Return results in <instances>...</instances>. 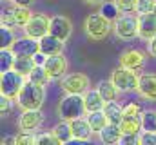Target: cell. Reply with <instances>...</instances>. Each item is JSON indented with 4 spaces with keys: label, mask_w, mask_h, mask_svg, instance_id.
Instances as JSON below:
<instances>
[{
    "label": "cell",
    "mask_w": 156,
    "mask_h": 145,
    "mask_svg": "<svg viewBox=\"0 0 156 145\" xmlns=\"http://www.w3.org/2000/svg\"><path fill=\"white\" fill-rule=\"evenodd\" d=\"M53 133H55V136L58 138V142H60V143H69L71 140H75V138H73L71 122H66V120H62L58 125H55Z\"/></svg>",
    "instance_id": "obj_24"
},
{
    "label": "cell",
    "mask_w": 156,
    "mask_h": 145,
    "mask_svg": "<svg viewBox=\"0 0 156 145\" xmlns=\"http://www.w3.org/2000/svg\"><path fill=\"white\" fill-rule=\"evenodd\" d=\"M13 4H16V5H24V7H29V5H33V2L35 0H11Z\"/></svg>",
    "instance_id": "obj_42"
},
{
    "label": "cell",
    "mask_w": 156,
    "mask_h": 145,
    "mask_svg": "<svg viewBox=\"0 0 156 145\" xmlns=\"http://www.w3.org/2000/svg\"><path fill=\"white\" fill-rule=\"evenodd\" d=\"M147 53H149L153 58H156V36L147 42Z\"/></svg>",
    "instance_id": "obj_40"
},
{
    "label": "cell",
    "mask_w": 156,
    "mask_h": 145,
    "mask_svg": "<svg viewBox=\"0 0 156 145\" xmlns=\"http://www.w3.org/2000/svg\"><path fill=\"white\" fill-rule=\"evenodd\" d=\"M83 31L91 40H105L113 33V22L102 13H91L83 20Z\"/></svg>",
    "instance_id": "obj_3"
},
{
    "label": "cell",
    "mask_w": 156,
    "mask_h": 145,
    "mask_svg": "<svg viewBox=\"0 0 156 145\" xmlns=\"http://www.w3.org/2000/svg\"><path fill=\"white\" fill-rule=\"evenodd\" d=\"M118 5V9L122 13H136V4L138 0H113Z\"/></svg>",
    "instance_id": "obj_34"
},
{
    "label": "cell",
    "mask_w": 156,
    "mask_h": 145,
    "mask_svg": "<svg viewBox=\"0 0 156 145\" xmlns=\"http://www.w3.org/2000/svg\"><path fill=\"white\" fill-rule=\"evenodd\" d=\"M71 129H73V138L76 142H89L91 136H93V127L89 123L87 118H76V120H71Z\"/></svg>",
    "instance_id": "obj_16"
},
{
    "label": "cell",
    "mask_w": 156,
    "mask_h": 145,
    "mask_svg": "<svg viewBox=\"0 0 156 145\" xmlns=\"http://www.w3.org/2000/svg\"><path fill=\"white\" fill-rule=\"evenodd\" d=\"M15 58H16L15 49H2V51H0V72L13 69Z\"/></svg>",
    "instance_id": "obj_28"
},
{
    "label": "cell",
    "mask_w": 156,
    "mask_h": 145,
    "mask_svg": "<svg viewBox=\"0 0 156 145\" xmlns=\"http://www.w3.org/2000/svg\"><path fill=\"white\" fill-rule=\"evenodd\" d=\"M154 13H156V5H154Z\"/></svg>",
    "instance_id": "obj_44"
},
{
    "label": "cell",
    "mask_w": 156,
    "mask_h": 145,
    "mask_svg": "<svg viewBox=\"0 0 156 145\" xmlns=\"http://www.w3.org/2000/svg\"><path fill=\"white\" fill-rule=\"evenodd\" d=\"M27 80L29 82H33V83H38V85H47L49 82H51V78H49V74H47V71L44 69V65H35L33 67V71L29 72V76H27Z\"/></svg>",
    "instance_id": "obj_27"
},
{
    "label": "cell",
    "mask_w": 156,
    "mask_h": 145,
    "mask_svg": "<svg viewBox=\"0 0 156 145\" xmlns=\"http://www.w3.org/2000/svg\"><path fill=\"white\" fill-rule=\"evenodd\" d=\"M11 98H7V96H4L2 94V98H0V112L2 114H7L9 111H11Z\"/></svg>",
    "instance_id": "obj_39"
},
{
    "label": "cell",
    "mask_w": 156,
    "mask_h": 145,
    "mask_svg": "<svg viewBox=\"0 0 156 145\" xmlns=\"http://www.w3.org/2000/svg\"><path fill=\"white\" fill-rule=\"evenodd\" d=\"M35 143L37 145H60L58 138L55 136V133H38L37 138H35Z\"/></svg>",
    "instance_id": "obj_32"
},
{
    "label": "cell",
    "mask_w": 156,
    "mask_h": 145,
    "mask_svg": "<svg viewBox=\"0 0 156 145\" xmlns=\"http://www.w3.org/2000/svg\"><path fill=\"white\" fill-rule=\"evenodd\" d=\"M35 138H37V134L27 133V131H20L15 136V145H33L35 143Z\"/></svg>",
    "instance_id": "obj_33"
},
{
    "label": "cell",
    "mask_w": 156,
    "mask_h": 145,
    "mask_svg": "<svg viewBox=\"0 0 156 145\" xmlns=\"http://www.w3.org/2000/svg\"><path fill=\"white\" fill-rule=\"evenodd\" d=\"M100 13H102L105 18H109L111 22H115L118 16L122 15V11L118 9V5L113 2V0H111V2H104V4H102V9H100Z\"/></svg>",
    "instance_id": "obj_31"
},
{
    "label": "cell",
    "mask_w": 156,
    "mask_h": 145,
    "mask_svg": "<svg viewBox=\"0 0 156 145\" xmlns=\"http://www.w3.org/2000/svg\"><path fill=\"white\" fill-rule=\"evenodd\" d=\"M120 127L122 133H142V118H123Z\"/></svg>",
    "instance_id": "obj_30"
},
{
    "label": "cell",
    "mask_w": 156,
    "mask_h": 145,
    "mask_svg": "<svg viewBox=\"0 0 156 145\" xmlns=\"http://www.w3.org/2000/svg\"><path fill=\"white\" fill-rule=\"evenodd\" d=\"M83 100H85V109L87 112L93 111H102L105 107V100L102 98V94L98 93V89H87L83 93Z\"/></svg>",
    "instance_id": "obj_20"
},
{
    "label": "cell",
    "mask_w": 156,
    "mask_h": 145,
    "mask_svg": "<svg viewBox=\"0 0 156 145\" xmlns=\"http://www.w3.org/2000/svg\"><path fill=\"white\" fill-rule=\"evenodd\" d=\"M145 53L140 51V49H125L122 55H120V65L122 67H127V69H133V71L140 72L145 65Z\"/></svg>",
    "instance_id": "obj_13"
},
{
    "label": "cell",
    "mask_w": 156,
    "mask_h": 145,
    "mask_svg": "<svg viewBox=\"0 0 156 145\" xmlns=\"http://www.w3.org/2000/svg\"><path fill=\"white\" fill-rule=\"evenodd\" d=\"M45 58H47V55H44L42 51H38V53H35V55H33V60H35V64H38V65H44Z\"/></svg>",
    "instance_id": "obj_41"
},
{
    "label": "cell",
    "mask_w": 156,
    "mask_h": 145,
    "mask_svg": "<svg viewBox=\"0 0 156 145\" xmlns=\"http://www.w3.org/2000/svg\"><path fill=\"white\" fill-rule=\"evenodd\" d=\"M49 33L64 42L69 40V36L73 33V22L69 16L66 15H55L51 16V26H49Z\"/></svg>",
    "instance_id": "obj_11"
},
{
    "label": "cell",
    "mask_w": 156,
    "mask_h": 145,
    "mask_svg": "<svg viewBox=\"0 0 156 145\" xmlns=\"http://www.w3.org/2000/svg\"><path fill=\"white\" fill-rule=\"evenodd\" d=\"M16 35H15V27H9L5 24H2L0 27V47L2 49H13L16 44Z\"/></svg>",
    "instance_id": "obj_25"
},
{
    "label": "cell",
    "mask_w": 156,
    "mask_h": 145,
    "mask_svg": "<svg viewBox=\"0 0 156 145\" xmlns=\"http://www.w3.org/2000/svg\"><path fill=\"white\" fill-rule=\"evenodd\" d=\"M44 100H45V89L44 85H38V83H33V82H26L22 91L18 93L16 96V104L20 105L22 111L26 109H42L44 105Z\"/></svg>",
    "instance_id": "obj_2"
},
{
    "label": "cell",
    "mask_w": 156,
    "mask_h": 145,
    "mask_svg": "<svg viewBox=\"0 0 156 145\" xmlns=\"http://www.w3.org/2000/svg\"><path fill=\"white\" fill-rule=\"evenodd\" d=\"M38 42H40V51H42L44 55H47V56L64 53V44H66V42L60 40V38H56V36H53L51 33L45 35V36H42Z\"/></svg>",
    "instance_id": "obj_17"
},
{
    "label": "cell",
    "mask_w": 156,
    "mask_h": 145,
    "mask_svg": "<svg viewBox=\"0 0 156 145\" xmlns=\"http://www.w3.org/2000/svg\"><path fill=\"white\" fill-rule=\"evenodd\" d=\"M60 87L64 89V93L69 94H83L91 87V80L83 72H71L60 80Z\"/></svg>",
    "instance_id": "obj_8"
},
{
    "label": "cell",
    "mask_w": 156,
    "mask_h": 145,
    "mask_svg": "<svg viewBox=\"0 0 156 145\" xmlns=\"http://www.w3.org/2000/svg\"><path fill=\"white\" fill-rule=\"evenodd\" d=\"M85 2H87V4H93V5H94V4H104L105 0H85Z\"/></svg>",
    "instance_id": "obj_43"
},
{
    "label": "cell",
    "mask_w": 156,
    "mask_h": 145,
    "mask_svg": "<svg viewBox=\"0 0 156 145\" xmlns=\"http://www.w3.org/2000/svg\"><path fill=\"white\" fill-rule=\"evenodd\" d=\"M142 131H156V111H142Z\"/></svg>",
    "instance_id": "obj_29"
},
{
    "label": "cell",
    "mask_w": 156,
    "mask_h": 145,
    "mask_svg": "<svg viewBox=\"0 0 156 145\" xmlns=\"http://www.w3.org/2000/svg\"><path fill=\"white\" fill-rule=\"evenodd\" d=\"M113 33L120 40H134L138 36V16L131 15V13H123L120 15L116 20L113 22Z\"/></svg>",
    "instance_id": "obj_5"
},
{
    "label": "cell",
    "mask_w": 156,
    "mask_h": 145,
    "mask_svg": "<svg viewBox=\"0 0 156 145\" xmlns=\"http://www.w3.org/2000/svg\"><path fill=\"white\" fill-rule=\"evenodd\" d=\"M136 93L149 102H156V72H142L140 74Z\"/></svg>",
    "instance_id": "obj_14"
},
{
    "label": "cell",
    "mask_w": 156,
    "mask_h": 145,
    "mask_svg": "<svg viewBox=\"0 0 156 145\" xmlns=\"http://www.w3.org/2000/svg\"><path fill=\"white\" fill-rule=\"evenodd\" d=\"M142 145H156V131H142L140 133Z\"/></svg>",
    "instance_id": "obj_38"
},
{
    "label": "cell",
    "mask_w": 156,
    "mask_h": 145,
    "mask_svg": "<svg viewBox=\"0 0 156 145\" xmlns=\"http://www.w3.org/2000/svg\"><path fill=\"white\" fill-rule=\"evenodd\" d=\"M140 143V133H123L120 138V145H138Z\"/></svg>",
    "instance_id": "obj_37"
},
{
    "label": "cell",
    "mask_w": 156,
    "mask_h": 145,
    "mask_svg": "<svg viewBox=\"0 0 156 145\" xmlns=\"http://www.w3.org/2000/svg\"><path fill=\"white\" fill-rule=\"evenodd\" d=\"M138 36L145 42L156 36V13L138 15Z\"/></svg>",
    "instance_id": "obj_15"
},
{
    "label": "cell",
    "mask_w": 156,
    "mask_h": 145,
    "mask_svg": "<svg viewBox=\"0 0 156 145\" xmlns=\"http://www.w3.org/2000/svg\"><path fill=\"white\" fill-rule=\"evenodd\" d=\"M42 123H44V112L40 109H26L18 116V129L20 131L35 133L37 129H40Z\"/></svg>",
    "instance_id": "obj_10"
},
{
    "label": "cell",
    "mask_w": 156,
    "mask_h": 145,
    "mask_svg": "<svg viewBox=\"0 0 156 145\" xmlns=\"http://www.w3.org/2000/svg\"><path fill=\"white\" fill-rule=\"evenodd\" d=\"M56 112L60 116V120H66V122H71V120H76L85 116L87 109H85V100H83V94H69L66 93V96L60 100Z\"/></svg>",
    "instance_id": "obj_1"
},
{
    "label": "cell",
    "mask_w": 156,
    "mask_h": 145,
    "mask_svg": "<svg viewBox=\"0 0 156 145\" xmlns=\"http://www.w3.org/2000/svg\"><path fill=\"white\" fill-rule=\"evenodd\" d=\"M37 64H35V60H33V56H26V55H16V58H15V64H13V69L15 71H18L20 74H24L26 78L29 76V72L33 71V67H35Z\"/></svg>",
    "instance_id": "obj_21"
},
{
    "label": "cell",
    "mask_w": 156,
    "mask_h": 145,
    "mask_svg": "<svg viewBox=\"0 0 156 145\" xmlns=\"http://www.w3.org/2000/svg\"><path fill=\"white\" fill-rule=\"evenodd\" d=\"M26 82H27V78L15 69L0 72V93L11 100H16V96L22 91Z\"/></svg>",
    "instance_id": "obj_4"
},
{
    "label": "cell",
    "mask_w": 156,
    "mask_h": 145,
    "mask_svg": "<svg viewBox=\"0 0 156 145\" xmlns=\"http://www.w3.org/2000/svg\"><path fill=\"white\" fill-rule=\"evenodd\" d=\"M156 5V0H138L136 4V13L138 15H145V13H153Z\"/></svg>",
    "instance_id": "obj_36"
},
{
    "label": "cell",
    "mask_w": 156,
    "mask_h": 145,
    "mask_svg": "<svg viewBox=\"0 0 156 145\" xmlns=\"http://www.w3.org/2000/svg\"><path fill=\"white\" fill-rule=\"evenodd\" d=\"M87 120H89V123H91V127H93V131H94V133H100V131L109 123V120H107V116H105L104 109H102V111L87 112Z\"/></svg>",
    "instance_id": "obj_26"
},
{
    "label": "cell",
    "mask_w": 156,
    "mask_h": 145,
    "mask_svg": "<svg viewBox=\"0 0 156 145\" xmlns=\"http://www.w3.org/2000/svg\"><path fill=\"white\" fill-rule=\"evenodd\" d=\"M49 26H51V16H47L44 13H35L29 18V22L26 24L24 33H26V36L40 40L42 36L49 35Z\"/></svg>",
    "instance_id": "obj_9"
},
{
    "label": "cell",
    "mask_w": 156,
    "mask_h": 145,
    "mask_svg": "<svg viewBox=\"0 0 156 145\" xmlns=\"http://www.w3.org/2000/svg\"><path fill=\"white\" fill-rule=\"evenodd\" d=\"M122 127L118 125V123H107L100 133H98V136H100V142L105 145H113V143H120V138H122Z\"/></svg>",
    "instance_id": "obj_19"
},
{
    "label": "cell",
    "mask_w": 156,
    "mask_h": 145,
    "mask_svg": "<svg viewBox=\"0 0 156 145\" xmlns=\"http://www.w3.org/2000/svg\"><path fill=\"white\" fill-rule=\"evenodd\" d=\"M31 16H33V13L29 11V7L13 4L7 11L2 13V24H5L9 27H22L24 29Z\"/></svg>",
    "instance_id": "obj_7"
},
{
    "label": "cell",
    "mask_w": 156,
    "mask_h": 145,
    "mask_svg": "<svg viewBox=\"0 0 156 145\" xmlns=\"http://www.w3.org/2000/svg\"><path fill=\"white\" fill-rule=\"evenodd\" d=\"M96 89H98V93L102 94V98H104L105 102H113V100H116L118 93H120V89L113 83V80H102V82L98 83Z\"/></svg>",
    "instance_id": "obj_23"
},
{
    "label": "cell",
    "mask_w": 156,
    "mask_h": 145,
    "mask_svg": "<svg viewBox=\"0 0 156 145\" xmlns=\"http://www.w3.org/2000/svg\"><path fill=\"white\" fill-rule=\"evenodd\" d=\"M104 112H105L109 123H118V125H120L122 120H123V107H122L120 104H116L115 100H113V102H105Z\"/></svg>",
    "instance_id": "obj_22"
},
{
    "label": "cell",
    "mask_w": 156,
    "mask_h": 145,
    "mask_svg": "<svg viewBox=\"0 0 156 145\" xmlns=\"http://www.w3.org/2000/svg\"><path fill=\"white\" fill-rule=\"evenodd\" d=\"M15 53L16 55H26V56H33L35 53L40 51V42L37 38H31V36H24V38H18L16 44H15Z\"/></svg>",
    "instance_id": "obj_18"
},
{
    "label": "cell",
    "mask_w": 156,
    "mask_h": 145,
    "mask_svg": "<svg viewBox=\"0 0 156 145\" xmlns=\"http://www.w3.org/2000/svg\"><path fill=\"white\" fill-rule=\"evenodd\" d=\"M138 72L127 67H116L115 71L111 72V80L116 85L122 93H129V91H136L138 87Z\"/></svg>",
    "instance_id": "obj_6"
},
{
    "label": "cell",
    "mask_w": 156,
    "mask_h": 145,
    "mask_svg": "<svg viewBox=\"0 0 156 145\" xmlns=\"http://www.w3.org/2000/svg\"><path fill=\"white\" fill-rule=\"evenodd\" d=\"M44 69L47 71L51 80H62L66 76V71H67V60L62 53L47 56L45 62H44Z\"/></svg>",
    "instance_id": "obj_12"
},
{
    "label": "cell",
    "mask_w": 156,
    "mask_h": 145,
    "mask_svg": "<svg viewBox=\"0 0 156 145\" xmlns=\"http://www.w3.org/2000/svg\"><path fill=\"white\" fill-rule=\"evenodd\" d=\"M123 118H142V109L138 104L131 102L123 107Z\"/></svg>",
    "instance_id": "obj_35"
}]
</instances>
